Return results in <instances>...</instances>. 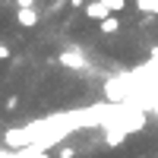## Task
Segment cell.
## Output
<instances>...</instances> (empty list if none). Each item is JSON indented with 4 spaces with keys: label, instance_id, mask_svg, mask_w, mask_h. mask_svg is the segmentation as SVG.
<instances>
[{
    "label": "cell",
    "instance_id": "obj_1",
    "mask_svg": "<svg viewBox=\"0 0 158 158\" xmlns=\"http://www.w3.org/2000/svg\"><path fill=\"white\" fill-rule=\"evenodd\" d=\"M82 13H85V19H92V22H101L104 16H108V3L104 0H85V6H82Z\"/></svg>",
    "mask_w": 158,
    "mask_h": 158
},
{
    "label": "cell",
    "instance_id": "obj_2",
    "mask_svg": "<svg viewBox=\"0 0 158 158\" xmlns=\"http://www.w3.org/2000/svg\"><path fill=\"white\" fill-rule=\"evenodd\" d=\"M38 19H41V16H38V10H35V6H25V10L16 13V25H22V29H35Z\"/></svg>",
    "mask_w": 158,
    "mask_h": 158
},
{
    "label": "cell",
    "instance_id": "obj_3",
    "mask_svg": "<svg viewBox=\"0 0 158 158\" xmlns=\"http://www.w3.org/2000/svg\"><path fill=\"white\" fill-rule=\"evenodd\" d=\"M98 32L101 35H117L120 32V16H117V13H108V16L98 22Z\"/></svg>",
    "mask_w": 158,
    "mask_h": 158
},
{
    "label": "cell",
    "instance_id": "obj_4",
    "mask_svg": "<svg viewBox=\"0 0 158 158\" xmlns=\"http://www.w3.org/2000/svg\"><path fill=\"white\" fill-rule=\"evenodd\" d=\"M139 13H149V16H158V0H136Z\"/></svg>",
    "mask_w": 158,
    "mask_h": 158
},
{
    "label": "cell",
    "instance_id": "obj_5",
    "mask_svg": "<svg viewBox=\"0 0 158 158\" xmlns=\"http://www.w3.org/2000/svg\"><path fill=\"white\" fill-rule=\"evenodd\" d=\"M123 142H127V133H123V130H114V133H108V146H111V149H120Z\"/></svg>",
    "mask_w": 158,
    "mask_h": 158
},
{
    "label": "cell",
    "instance_id": "obj_6",
    "mask_svg": "<svg viewBox=\"0 0 158 158\" xmlns=\"http://www.w3.org/2000/svg\"><path fill=\"white\" fill-rule=\"evenodd\" d=\"M22 108V98L19 95H6L3 98V111H19Z\"/></svg>",
    "mask_w": 158,
    "mask_h": 158
},
{
    "label": "cell",
    "instance_id": "obj_7",
    "mask_svg": "<svg viewBox=\"0 0 158 158\" xmlns=\"http://www.w3.org/2000/svg\"><path fill=\"white\" fill-rule=\"evenodd\" d=\"M104 3H108V10H111V13H117V16L127 10V0H104Z\"/></svg>",
    "mask_w": 158,
    "mask_h": 158
},
{
    "label": "cell",
    "instance_id": "obj_8",
    "mask_svg": "<svg viewBox=\"0 0 158 158\" xmlns=\"http://www.w3.org/2000/svg\"><path fill=\"white\" fill-rule=\"evenodd\" d=\"M73 155H76V149H73V146H60V149L54 152V158H73Z\"/></svg>",
    "mask_w": 158,
    "mask_h": 158
},
{
    "label": "cell",
    "instance_id": "obj_9",
    "mask_svg": "<svg viewBox=\"0 0 158 158\" xmlns=\"http://www.w3.org/2000/svg\"><path fill=\"white\" fill-rule=\"evenodd\" d=\"M10 57H13V51H10L6 44H0V60H10Z\"/></svg>",
    "mask_w": 158,
    "mask_h": 158
},
{
    "label": "cell",
    "instance_id": "obj_10",
    "mask_svg": "<svg viewBox=\"0 0 158 158\" xmlns=\"http://www.w3.org/2000/svg\"><path fill=\"white\" fill-rule=\"evenodd\" d=\"M67 3H70L73 10H82V6H85V0H67Z\"/></svg>",
    "mask_w": 158,
    "mask_h": 158
},
{
    "label": "cell",
    "instance_id": "obj_11",
    "mask_svg": "<svg viewBox=\"0 0 158 158\" xmlns=\"http://www.w3.org/2000/svg\"><path fill=\"white\" fill-rule=\"evenodd\" d=\"M16 6H19V10H25V6H35V0H16Z\"/></svg>",
    "mask_w": 158,
    "mask_h": 158
}]
</instances>
